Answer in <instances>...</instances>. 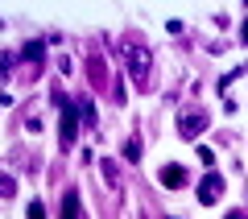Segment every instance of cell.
Returning a JSON list of instances; mask_svg holds the SVG:
<instances>
[{"label": "cell", "mask_w": 248, "mask_h": 219, "mask_svg": "<svg viewBox=\"0 0 248 219\" xmlns=\"http://www.w3.org/2000/svg\"><path fill=\"white\" fill-rule=\"evenodd\" d=\"M58 104H62V149H71V145H75V128H79V120H75V108L66 104L62 95H58Z\"/></svg>", "instance_id": "cell-1"}, {"label": "cell", "mask_w": 248, "mask_h": 219, "mask_svg": "<svg viewBox=\"0 0 248 219\" xmlns=\"http://www.w3.org/2000/svg\"><path fill=\"white\" fill-rule=\"evenodd\" d=\"M219 194H223V178H219V174H207L203 186H199V203H207V207H211Z\"/></svg>", "instance_id": "cell-2"}, {"label": "cell", "mask_w": 248, "mask_h": 219, "mask_svg": "<svg viewBox=\"0 0 248 219\" xmlns=\"http://www.w3.org/2000/svg\"><path fill=\"white\" fill-rule=\"evenodd\" d=\"M190 182V174H186L182 166H166L161 170V186H170V190H178V186H186Z\"/></svg>", "instance_id": "cell-3"}, {"label": "cell", "mask_w": 248, "mask_h": 219, "mask_svg": "<svg viewBox=\"0 0 248 219\" xmlns=\"http://www.w3.org/2000/svg\"><path fill=\"white\" fill-rule=\"evenodd\" d=\"M203 116H182V120H178V128H182V137H199V128H203Z\"/></svg>", "instance_id": "cell-4"}, {"label": "cell", "mask_w": 248, "mask_h": 219, "mask_svg": "<svg viewBox=\"0 0 248 219\" xmlns=\"http://www.w3.org/2000/svg\"><path fill=\"white\" fill-rule=\"evenodd\" d=\"M62 219H79V194L66 190V199H62Z\"/></svg>", "instance_id": "cell-5"}, {"label": "cell", "mask_w": 248, "mask_h": 219, "mask_svg": "<svg viewBox=\"0 0 248 219\" xmlns=\"http://www.w3.org/2000/svg\"><path fill=\"white\" fill-rule=\"evenodd\" d=\"M29 219H46V207H42V203H29Z\"/></svg>", "instance_id": "cell-6"}, {"label": "cell", "mask_w": 248, "mask_h": 219, "mask_svg": "<svg viewBox=\"0 0 248 219\" xmlns=\"http://www.w3.org/2000/svg\"><path fill=\"white\" fill-rule=\"evenodd\" d=\"M223 219H248V211H228Z\"/></svg>", "instance_id": "cell-7"}, {"label": "cell", "mask_w": 248, "mask_h": 219, "mask_svg": "<svg viewBox=\"0 0 248 219\" xmlns=\"http://www.w3.org/2000/svg\"><path fill=\"white\" fill-rule=\"evenodd\" d=\"M244 42H248V21H244Z\"/></svg>", "instance_id": "cell-8"}]
</instances>
